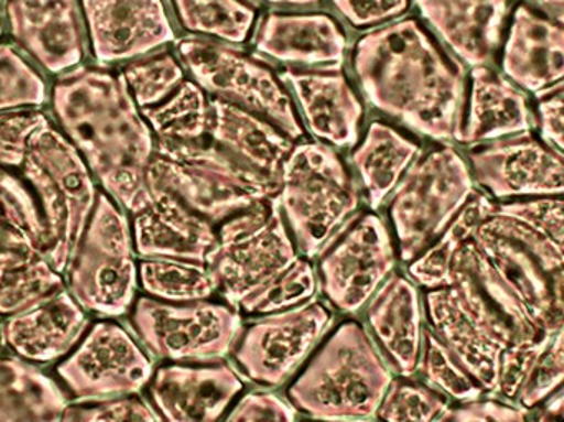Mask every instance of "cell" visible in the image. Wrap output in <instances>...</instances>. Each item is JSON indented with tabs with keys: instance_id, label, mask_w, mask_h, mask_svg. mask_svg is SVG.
<instances>
[{
	"instance_id": "obj_11",
	"label": "cell",
	"mask_w": 564,
	"mask_h": 422,
	"mask_svg": "<svg viewBox=\"0 0 564 422\" xmlns=\"http://www.w3.org/2000/svg\"><path fill=\"white\" fill-rule=\"evenodd\" d=\"M178 53L202 88L268 119L289 138H301L302 126L294 106L280 79L267 66L207 40H182Z\"/></svg>"
},
{
	"instance_id": "obj_44",
	"label": "cell",
	"mask_w": 564,
	"mask_h": 422,
	"mask_svg": "<svg viewBox=\"0 0 564 422\" xmlns=\"http://www.w3.org/2000/svg\"><path fill=\"white\" fill-rule=\"evenodd\" d=\"M48 125L42 112L0 115V167H22L33 136Z\"/></svg>"
},
{
	"instance_id": "obj_50",
	"label": "cell",
	"mask_w": 564,
	"mask_h": 422,
	"mask_svg": "<svg viewBox=\"0 0 564 422\" xmlns=\"http://www.w3.org/2000/svg\"><path fill=\"white\" fill-rule=\"evenodd\" d=\"M532 413L530 422H564V385Z\"/></svg>"
},
{
	"instance_id": "obj_32",
	"label": "cell",
	"mask_w": 564,
	"mask_h": 422,
	"mask_svg": "<svg viewBox=\"0 0 564 422\" xmlns=\"http://www.w3.org/2000/svg\"><path fill=\"white\" fill-rule=\"evenodd\" d=\"M0 251L45 256L48 229L39 201L15 175L0 167Z\"/></svg>"
},
{
	"instance_id": "obj_8",
	"label": "cell",
	"mask_w": 564,
	"mask_h": 422,
	"mask_svg": "<svg viewBox=\"0 0 564 422\" xmlns=\"http://www.w3.org/2000/svg\"><path fill=\"white\" fill-rule=\"evenodd\" d=\"M476 194L473 174L454 149H437L414 161L390 205L401 259L411 262L423 255Z\"/></svg>"
},
{
	"instance_id": "obj_29",
	"label": "cell",
	"mask_w": 564,
	"mask_h": 422,
	"mask_svg": "<svg viewBox=\"0 0 564 422\" xmlns=\"http://www.w3.org/2000/svg\"><path fill=\"white\" fill-rule=\"evenodd\" d=\"M532 126L525 96L492 69L476 66L473 69L469 115L466 126L459 129L457 141L467 144L499 141L529 132Z\"/></svg>"
},
{
	"instance_id": "obj_47",
	"label": "cell",
	"mask_w": 564,
	"mask_h": 422,
	"mask_svg": "<svg viewBox=\"0 0 564 422\" xmlns=\"http://www.w3.org/2000/svg\"><path fill=\"white\" fill-rule=\"evenodd\" d=\"M225 422H297L295 408L273 393H250Z\"/></svg>"
},
{
	"instance_id": "obj_3",
	"label": "cell",
	"mask_w": 564,
	"mask_h": 422,
	"mask_svg": "<svg viewBox=\"0 0 564 422\" xmlns=\"http://www.w3.org/2000/svg\"><path fill=\"white\" fill-rule=\"evenodd\" d=\"M473 241L533 321L555 332L552 278L564 268V198L496 202L484 195Z\"/></svg>"
},
{
	"instance_id": "obj_33",
	"label": "cell",
	"mask_w": 564,
	"mask_h": 422,
	"mask_svg": "<svg viewBox=\"0 0 564 422\" xmlns=\"http://www.w3.org/2000/svg\"><path fill=\"white\" fill-rule=\"evenodd\" d=\"M62 272L45 256L0 251V315H13L58 294Z\"/></svg>"
},
{
	"instance_id": "obj_4",
	"label": "cell",
	"mask_w": 564,
	"mask_h": 422,
	"mask_svg": "<svg viewBox=\"0 0 564 422\" xmlns=\"http://www.w3.org/2000/svg\"><path fill=\"white\" fill-rule=\"evenodd\" d=\"M391 381L370 335L357 322H347L289 388V400L312 420L370 422Z\"/></svg>"
},
{
	"instance_id": "obj_28",
	"label": "cell",
	"mask_w": 564,
	"mask_h": 422,
	"mask_svg": "<svg viewBox=\"0 0 564 422\" xmlns=\"http://www.w3.org/2000/svg\"><path fill=\"white\" fill-rule=\"evenodd\" d=\"M257 48L281 62L322 65L344 59L347 39L324 13H273L261 25Z\"/></svg>"
},
{
	"instance_id": "obj_27",
	"label": "cell",
	"mask_w": 564,
	"mask_h": 422,
	"mask_svg": "<svg viewBox=\"0 0 564 422\" xmlns=\"http://www.w3.org/2000/svg\"><path fill=\"white\" fill-rule=\"evenodd\" d=\"M308 128L328 144L347 148L358 141L364 108L340 73L285 72Z\"/></svg>"
},
{
	"instance_id": "obj_37",
	"label": "cell",
	"mask_w": 564,
	"mask_h": 422,
	"mask_svg": "<svg viewBox=\"0 0 564 422\" xmlns=\"http://www.w3.org/2000/svg\"><path fill=\"white\" fill-rule=\"evenodd\" d=\"M417 371L427 387L459 403H470L487 397L484 388L474 380L473 375L460 365L431 328L424 331Z\"/></svg>"
},
{
	"instance_id": "obj_5",
	"label": "cell",
	"mask_w": 564,
	"mask_h": 422,
	"mask_svg": "<svg viewBox=\"0 0 564 422\" xmlns=\"http://www.w3.org/2000/svg\"><path fill=\"white\" fill-rule=\"evenodd\" d=\"M149 188L171 192L215 225L276 197L280 182L208 144H159L149 167Z\"/></svg>"
},
{
	"instance_id": "obj_30",
	"label": "cell",
	"mask_w": 564,
	"mask_h": 422,
	"mask_svg": "<svg viewBox=\"0 0 564 422\" xmlns=\"http://www.w3.org/2000/svg\"><path fill=\"white\" fill-rule=\"evenodd\" d=\"M62 390L32 365L0 358V422H63Z\"/></svg>"
},
{
	"instance_id": "obj_17",
	"label": "cell",
	"mask_w": 564,
	"mask_h": 422,
	"mask_svg": "<svg viewBox=\"0 0 564 422\" xmlns=\"http://www.w3.org/2000/svg\"><path fill=\"white\" fill-rule=\"evenodd\" d=\"M82 3L98 62L134 58L175 40L162 0H82Z\"/></svg>"
},
{
	"instance_id": "obj_10",
	"label": "cell",
	"mask_w": 564,
	"mask_h": 422,
	"mask_svg": "<svg viewBox=\"0 0 564 422\" xmlns=\"http://www.w3.org/2000/svg\"><path fill=\"white\" fill-rule=\"evenodd\" d=\"M297 259L280 202L273 197L225 219L208 266L217 275L218 291L237 307Z\"/></svg>"
},
{
	"instance_id": "obj_49",
	"label": "cell",
	"mask_w": 564,
	"mask_h": 422,
	"mask_svg": "<svg viewBox=\"0 0 564 422\" xmlns=\"http://www.w3.org/2000/svg\"><path fill=\"white\" fill-rule=\"evenodd\" d=\"M539 96L540 129L543 139L564 154V82Z\"/></svg>"
},
{
	"instance_id": "obj_6",
	"label": "cell",
	"mask_w": 564,
	"mask_h": 422,
	"mask_svg": "<svg viewBox=\"0 0 564 422\" xmlns=\"http://www.w3.org/2000/svg\"><path fill=\"white\" fill-rule=\"evenodd\" d=\"M22 169L48 229L46 259L65 272L98 202L91 175L78 151L50 125L33 136Z\"/></svg>"
},
{
	"instance_id": "obj_41",
	"label": "cell",
	"mask_w": 564,
	"mask_h": 422,
	"mask_svg": "<svg viewBox=\"0 0 564 422\" xmlns=\"http://www.w3.org/2000/svg\"><path fill=\"white\" fill-rule=\"evenodd\" d=\"M42 76L10 45L0 46V111L45 102Z\"/></svg>"
},
{
	"instance_id": "obj_54",
	"label": "cell",
	"mask_w": 564,
	"mask_h": 422,
	"mask_svg": "<svg viewBox=\"0 0 564 422\" xmlns=\"http://www.w3.org/2000/svg\"><path fill=\"white\" fill-rule=\"evenodd\" d=\"M0 35H2V23H0Z\"/></svg>"
},
{
	"instance_id": "obj_53",
	"label": "cell",
	"mask_w": 564,
	"mask_h": 422,
	"mask_svg": "<svg viewBox=\"0 0 564 422\" xmlns=\"http://www.w3.org/2000/svg\"><path fill=\"white\" fill-rule=\"evenodd\" d=\"M268 2L289 3V6H311V3H317L318 0H268Z\"/></svg>"
},
{
	"instance_id": "obj_9",
	"label": "cell",
	"mask_w": 564,
	"mask_h": 422,
	"mask_svg": "<svg viewBox=\"0 0 564 422\" xmlns=\"http://www.w3.org/2000/svg\"><path fill=\"white\" fill-rule=\"evenodd\" d=\"M66 274L69 294L85 311L118 317L134 301L138 269L128 219L105 195H98Z\"/></svg>"
},
{
	"instance_id": "obj_13",
	"label": "cell",
	"mask_w": 564,
	"mask_h": 422,
	"mask_svg": "<svg viewBox=\"0 0 564 422\" xmlns=\"http://www.w3.org/2000/svg\"><path fill=\"white\" fill-rule=\"evenodd\" d=\"M394 268V249L383 219L357 216L322 251L318 272L328 301L341 312L360 311Z\"/></svg>"
},
{
	"instance_id": "obj_42",
	"label": "cell",
	"mask_w": 564,
	"mask_h": 422,
	"mask_svg": "<svg viewBox=\"0 0 564 422\" xmlns=\"http://www.w3.org/2000/svg\"><path fill=\"white\" fill-rule=\"evenodd\" d=\"M564 385V325L553 332L546 342L529 381L517 403L523 410L535 411L540 404L545 403L553 393Z\"/></svg>"
},
{
	"instance_id": "obj_20",
	"label": "cell",
	"mask_w": 564,
	"mask_h": 422,
	"mask_svg": "<svg viewBox=\"0 0 564 422\" xmlns=\"http://www.w3.org/2000/svg\"><path fill=\"white\" fill-rule=\"evenodd\" d=\"M243 390L234 368L164 367L151 383V397L165 422H218Z\"/></svg>"
},
{
	"instance_id": "obj_38",
	"label": "cell",
	"mask_w": 564,
	"mask_h": 422,
	"mask_svg": "<svg viewBox=\"0 0 564 422\" xmlns=\"http://www.w3.org/2000/svg\"><path fill=\"white\" fill-rule=\"evenodd\" d=\"M317 289L314 268L304 259H297L284 272L251 292L238 309L245 314H274L305 304L314 297Z\"/></svg>"
},
{
	"instance_id": "obj_39",
	"label": "cell",
	"mask_w": 564,
	"mask_h": 422,
	"mask_svg": "<svg viewBox=\"0 0 564 422\" xmlns=\"http://www.w3.org/2000/svg\"><path fill=\"white\" fill-rule=\"evenodd\" d=\"M122 78L142 111L161 105L185 82L184 72L171 53H159L152 58L132 63L122 73Z\"/></svg>"
},
{
	"instance_id": "obj_12",
	"label": "cell",
	"mask_w": 564,
	"mask_h": 422,
	"mask_svg": "<svg viewBox=\"0 0 564 422\" xmlns=\"http://www.w3.org/2000/svg\"><path fill=\"white\" fill-rule=\"evenodd\" d=\"M132 325L148 350L174 361H207L230 354L241 331L234 305L188 302L184 305L141 299Z\"/></svg>"
},
{
	"instance_id": "obj_25",
	"label": "cell",
	"mask_w": 564,
	"mask_h": 422,
	"mask_svg": "<svg viewBox=\"0 0 564 422\" xmlns=\"http://www.w3.org/2000/svg\"><path fill=\"white\" fill-rule=\"evenodd\" d=\"M427 22L470 66H486L499 48L509 0H416Z\"/></svg>"
},
{
	"instance_id": "obj_18",
	"label": "cell",
	"mask_w": 564,
	"mask_h": 422,
	"mask_svg": "<svg viewBox=\"0 0 564 422\" xmlns=\"http://www.w3.org/2000/svg\"><path fill=\"white\" fill-rule=\"evenodd\" d=\"M152 202L135 213V249L142 258L208 264L217 248L214 225L171 192L151 191Z\"/></svg>"
},
{
	"instance_id": "obj_51",
	"label": "cell",
	"mask_w": 564,
	"mask_h": 422,
	"mask_svg": "<svg viewBox=\"0 0 564 422\" xmlns=\"http://www.w3.org/2000/svg\"><path fill=\"white\" fill-rule=\"evenodd\" d=\"M552 312L556 327L564 325V268L552 278Z\"/></svg>"
},
{
	"instance_id": "obj_34",
	"label": "cell",
	"mask_w": 564,
	"mask_h": 422,
	"mask_svg": "<svg viewBox=\"0 0 564 422\" xmlns=\"http://www.w3.org/2000/svg\"><path fill=\"white\" fill-rule=\"evenodd\" d=\"M144 116L159 144H192L210 134L212 102L192 82L182 83L161 105L144 109Z\"/></svg>"
},
{
	"instance_id": "obj_7",
	"label": "cell",
	"mask_w": 564,
	"mask_h": 422,
	"mask_svg": "<svg viewBox=\"0 0 564 422\" xmlns=\"http://www.w3.org/2000/svg\"><path fill=\"white\" fill-rule=\"evenodd\" d=\"M276 198L299 251L307 258L324 251L358 207L357 187L347 169L322 144L292 149L282 165Z\"/></svg>"
},
{
	"instance_id": "obj_1",
	"label": "cell",
	"mask_w": 564,
	"mask_h": 422,
	"mask_svg": "<svg viewBox=\"0 0 564 422\" xmlns=\"http://www.w3.org/2000/svg\"><path fill=\"white\" fill-rule=\"evenodd\" d=\"M53 109L108 194L134 215L148 208L154 141L124 78L76 69L56 83Z\"/></svg>"
},
{
	"instance_id": "obj_48",
	"label": "cell",
	"mask_w": 564,
	"mask_h": 422,
	"mask_svg": "<svg viewBox=\"0 0 564 422\" xmlns=\"http://www.w3.org/2000/svg\"><path fill=\"white\" fill-rule=\"evenodd\" d=\"M338 12L355 26L375 25L400 15L410 0H332Z\"/></svg>"
},
{
	"instance_id": "obj_23",
	"label": "cell",
	"mask_w": 564,
	"mask_h": 422,
	"mask_svg": "<svg viewBox=\"0 0 564 422\" xmlns=\"http://www.w3.org/2000/svg\"><path fill=\"white\" fill-rule=\"evenodd\" d=\"M423 317L420 292L403 275L388 278L368 305L371 332L401 377L417 374L426 331Z\"/></svg>"
},
{
	"instance_id": "obj_2",
	"label": "cell",
	"mask_w": 564,
	"mask_h": 422,
	"mask_svg": "<svg viewBox=\"0 0 564 422\" xmlns=\"http://www.w3.org/2000/svg\"><path fill=\"white\" fill-rule=\"evenodd\" d=\"M354 66L375 108L427 138H457L463 69L441 52L417 20H401L365 35L355 48Z\"/></svg>"
},
{
	"instance_id": "obj_21",
	"label": "cell",
	"mask_w": 564,
	"mask_h": 422,
	"mask_svg": "<svg viewBox=\"0 0 564 422\" xmlns=\"http://www.w3.org/2000/svg\"><path fill=\"white\" fill-rule=\"evenodd\" d=\"M7 17L17 42L48 72L82 62L85 46L75 0H9Z\"/></svg>"
},
{
	"instance_id": "obj_31",
	"label": "cell",
	"mask_w": 564,
	"mask_h": 422,
	"mask_svg": "<svg viewBox=\"0 0 564 422\" xmlns=\"http://www.w3.org/2000/svg\"><path fill=\"white\" fill-rule=\"evenodd\" d=\"M420 148L390 126L373 122L361 145L354 152V164L360 172L368 204L380 208L388 195L398 187Z\"/></svg>"
},
{
	"instance_id": "obj_52",
	"label": "cell",
	"mask_w": 564,
	"mask_h": 422,
	"mask_svg": "<svg viewBox=\"0 0 564 422\" xmlns=\"http://www.w3.org/2000/svg\"><path fill=\"white\" fill-rule=\"evenodd\" d=\"M536 2L542 3L545 9L564 17V0H536Z\"/></svg>"
},
{
	"instance_id": "obj_46",
	"label": "cell",
	"mask_w": 564,
	"mask_h": 422,
	"mask_svg": "<svg viewBox=\"0 0 564 422\" xmlns=\"http://www.w3.org/2000/svg\"><path fill=\"white\" fill-rule=\"evenodd\" d=\"M436 422H530V416L519 404L492 397L447 408Z\"/></svg>"
},
{
	"instance_id": "obj_35",
	"label": "cell",
	"mask_w": 564,
	"mask_h": 422,
	"mask_svg": "<svg viewBox=\"0 0 564 422\" xmlns=\"http://www.w3.org/2000/svg\"><path fill=\"white\" fill-rule=\"evenodd\" d=\"M145 292L169 302H198L218 291L217 275L200 262L151 259L139 268Z\"/></svg>"
},
{
	"instance_id": "obj_19",
	"label": "cell",
	"mask_w": 564,
	"mask_h": 422,
	"mask_svg": "<svg viewBox=\"0 0 564 422\" xmlns=\"http://www.w3.org/2000/svg\"><path fill=\"white\" fill-rule=\"evenodd\" d=\"M424 307L433 334L449 348L484 391L494 397L506 347L464 304L454 285L427 291Z\"/></svg>"
},
{
	"instance_id": "obj_43",
	"label": "cell",
	"mask_w": 564,
	"mask_h": 422,
	"mask_svg": "<svg viewBox=\"0 0 564 422\" xmlns=\"http://www.w3.org/2000/svg\"><path fill=\"white\" fill-rule=\"evenodd\" d=\"M553 334V332H552ZM552 334L533 342H522V344L510 345L503 350L500 358L499 380H497V390L494 398L507 401V403H517V398L522 393L523 387L529 381L546 342Z\"/></svg>"
},
{
	"instance_id": "obj_24",
	"label": "cell",
	"mask_w": 564,
	"mask_h": 422,
	"mask_svg": "<svg viewBox=\"0 0 564 422\" xmlns=\"http://www.w3.org/2000/svg\"><path fill=\"white\" fill-rule=\"evenodd\" d=\"M503 72L523 89L542 95L564 82V25L529 7L517 9L506 48Z\"/></svg>"
},
{
	"instance_id": "obj_16",
	"label": "cell",
	"mask_w": 564,
	"mask_h": 422,
	"mask_svg": "<svg viewBox=\"0 0 564 422\" xmlns=\"http://www.w3.org/2000/svg\"><path fill=\"white\" fill-rule=\"evenodd\" d=\"M474 177L496 201L564 198V154L530 132L470 152Z\"/></svg>"
},
{
	"instance_id": "obj_40",
	"label": "cell",
	"mask_w": 564,
	"mask_h": 422,
	"mask_svg": "<svg viewBox=\"0 0 564 422\" xmlns=\"http://www.w3.org/2000/svg\"><path fill=\"white\" fill-rule=\"evenodd\" d=\"M447 408L446 397L427 385L397 380L388 387L377 416L384 422H436Z\"/></svg>"
},
{
	"instance_id": "obj_15",
	"label": "cell",
	"mask_w": 564,
	"mask_h": 422,
	"mask_svg": "<svg viewBox=\"0 0 564 422\" xmlns=\"http://www.w3.org/2000/svg\"><path fill=\"white\" fill-rule=\"evenodd\" d=\"M58 375L79 400H115L139 393L152 377V364L134 338L111 322L86 335Z\"/></svg>"
},
{
	"instance_id": "obj_36",
	"label": "cell",
	"mask_w": 564,
	"mask_h": 422,
	"mask_svg": "<svg viewBox=\"0 0 564 422\" xmlns=\"http://www.w3.org/2000/svg\"><path fill=\"white\" fill-rule=\"evenodd\" d=\"M178 19L195 33L241 43L253 29L257 12L241 0H174Z\"/></svg>"
},
{
	"instance_id": "obj_26",
	"label": "cell",
	"mask_w": 564,
	"mask_h": 422,
	"mask_svg": "<svg viewBox=\"0 0 564 422\" xmlns=\"http://www.w3.org/2000/svg\"><path fill=\"white\" fill-rule=\"evenodd\" d=\"M210 136L218 148L276 182L294 149L292 139L274 128L273 122L218 98L212 101Z\"/></svg>"
},
{
	"instance_id": "obj_14",
	"label": "cell",
	"mask_w": 564,
	"mask_h": 422,
	"mask_svg": "<svg viewBox=\"0 0 564 422\" xmlns=\"http://www.w3.org/2000/svg\"><path fill=\"white\" fill-rule=\"evenodd\" d=\"M330 324L332 314L321 302L274 312L245 332L235 360L248 380L280 387L297 370Z\"/></svg>"
},
{
	"instance_id": "obj_45",
	"label": "cell",
	"mask_w": 564,
	"mask_h": 422,
	"mask_svg": "<svg viewBox=\"0 0 564 422\" xmlns=\"http://www.w3.org/2000/svg\"><path fill=\"white\" fill-rule=\"evenodd\" d=\"M63 422H159V418L139 398H118L95 407L66 408Z\"/></svg>"
},
{
	"instance_id": "obj_22",
	"label": "cell",
	"mask_w": 564,
	"mask_h": 422,
	"mask_svg": "<svg viewBox=\"0 0 564 422\" xmlns=\"http://www.w3.org/2000/svg\"><path fill=\"white\" fill-rule=\"evenodd\" d=\"M85 309L65 289L58 294L10 315L2 325V340L26 361L48 364L68 354L85 334Z\"/></svg>"
}]
</instances>
